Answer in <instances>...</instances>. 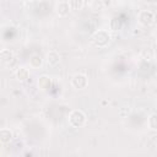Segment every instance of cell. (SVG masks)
I'll use <instances>...</instances> for the list:
<instances>
[{
	"instance_id": "obj_6",
	"label": "cell",
	"mask_w": 157,
	"mask_h": 157,
	"mask_svg": "<svg viewBox=\"0 0 157 157\" xmlns=\"http://www.w3.org/2000/svg\"><path fill=\"white\" fill-rule=\"evenodd\" d=\"M38 87L42 90V91H47L52 87V78L47 75H42L39 76L38 78Z\"/></svg>"
},
{
	"instance_id": "obj_14",
	"label": "cell",
	"mask_w": 157,
	"mask_h": 157,
	"mask_svg": "<svg viewBox=\"0 0 157 157\" xmlns=\"http://www.w3.org/2000/svg\"><path fill=\"white\" fill-rule=\"evenodd\" d=\"M69 5H70V9L71 10H81L85 5V2L82 0H70L69 1Z\"/></svg>"
},
{
	"instance_id": "obj_16",
	"label": "cell",
	"mask_w": 157,
	"mask_h": 157,
	"mask_svg": "<svg viewBox=\"0 0 157 157\" xmlns=\"http://www.w3.org/2000/svg\"><path fill=\"white\" fill-rule=\"evenodd\" d=\"M141 56H142L144 60H151L152 59V54L150 53V50H144L141 53Z\"/></svg>"
},
{
	"instance_id": "obj_10",
	"label": "cell",
	"mask_w": 157,
	"mask_h": 157,
	"mask_svg": "<svg viewBox=\"0 0 157 157\" xmlns=\"http://www.w3.org/2000/svg\"><path fill=\"white\" fill-rule=\"evenodd\" d=\"M11 140H12V131L10 129H6V128L1 129L0 130V141L2 144H7Z\"/></svg>"
},
{
	"instance_id": "obj_15",
	"label": "cell",
	"mask_w": 157,
	"mask_h": 157,
	"mask_svg": "<svg viewBox=\"0 0 157 157\" xmlns=\"http://www.w3.org/2000/svg\"><path fill=\"white\" fill-rule=\"evenodd\" d=\"M105 6V2L101 1V0H94L91 2V9L94 10V11H99V10H103Z\"/></svg>"
},
{
	"instance_id": "obj_5",
	"label": "cell",
	"mask_w": 157,
	"mask_h": 157,
	"mask_svg": "<svg viewBox=\"0 0 157 157\" xmlns=\"http://www.w3.org/2000/svg\"><path fill=\"white\" fill-rule=\"evenodd\" d=\"M60 63V54L56 50H50L47 54V64L48 66H56Z\"/></svg>"
},
{
	"instance_id": "obj_13",
	"label": "cell",
	"mask_w": 157,
	"mask_h": 157,
	"mask_svg": "<svg viewBox=\"0 0 157 157\" xmlns=\"http://www.w3.org/2000/svg\"><path fill=\"white\" fill-rule=\"evenodd\" d=\"M120 27H121V22H120V18L119 17H113L109 21V28H110V31H118V29H120Z\"/></svg>"
},
{
	"instance_id": "obj_7",
	"label": "cell",
	"mask_w": 157,
	"mask_h": 157,
	"mask_svg": "<svg viewBox=\"0 0 157 157\" xmlns=\"http://www.w3.org/2000/svg\"><path fill=\"white\" fill-rule=\"evenodd\" d=\"M0 59H1V61L4 64H9L10 65L15 59L13 58V53L11 50H9V49H2L0 52Z\"/></svg>"
},
{
	"instance_id": "obj_2",
	"label": "cell",
	"mask_w": 157,
	"mask_h": 157,
	"mask_svg": "<svg viewBox=\"0 0 157 157\" xmlns=\"http://www.w3.org/2000/svg\"><path fill=\"white\" fill-rule=\"evenodd\" d=\"M91 40L96 47H105L110 40V34L108 31L98 29L92 34Z\"/></svg>"
},
{
	"instance_id": "obj_1",
	"label": "cell",
	"mask_w": 157,
	"mask_h": 157,
	"mask_svg": "<svg viewBox=\"0 0 157 157\" xmlns=\"http://www.w3.org/2000/svg\"><path fill=\"white\" fill-rule=\"evenodd\" d=\"M87 117L86 114L80 109H74L69 114V124L72 128H81L86 124Z\"/></svg>"
},
{
	"instance_id": "obj_9",
	"label": "cell",
	"mask_w": 157,
	"mask_h": 157,
	"mask_svg": "<svg viewBox=\"0 0 157 157\" xmlns=\"http://www.w3.org/2000/svg\"><path fill=\"white\" fill-rule=\"evenodd\" d=\"M16 77H17V80L21 81V82L27 81V80L29 78V71H28V69H26V67H23V66L17 67V70H16Z\"/></svg>"
},
{
	"instance_id": "obj_12",
	"label": "cell",
	"mask_w": 157,
	"mask_h": 157,
	"mask_svg": "<svg viewBox=\"0 0 157 157\" xmlns=\"http://www.w3.org/2000/svg\"><path fill=\"white\" fill-rule=\"evenodd\" d=\"M147 125L151 130H157V113H153L147 119Z\"/></svg>"
},
{
	"instance_id": "obj_11",
	"label": "cell",
	"mask_w": 157,
	"mask_h": 157,
	"mask_svg": "<svg viewBox=\"0 0 157 157\" xmlns=\"http://www.w3.org/2000/svg\"><path fill=\"white\" fill-rule=\"evenodd\" d=\"M43 64V59L39 54H33L31 58H29V65L33 67V69H39Z\"/></svg>"
},
{
	"instance_id": "obj_8",
	"label": "cell",
	"mask_w": 157,
	"mask_h": 157,
	"mask_svg": "<svg viewBox=\"0 0 157 157\" xmlns=\"http://www.w3.org/2000/svg\"><path fill=\"white\" fill-rule=\"evenodd\" d=\"M70 5H69V1H60L58 5H56V12L59 16H66L70 11Z\"/></svg>"
},
{
	"instance_id": "obj_3",
	"label": "cell",
	"mask_w": 157,
	"mask_h": 157,
	"mask_svg": "<svg viewBox=\"0 0 157 157\" xmlns=\"http://www.w3.org/2000/svg\"><path fill=\"white\" fill-rule=\"evenodd\" d=\"M71 85L74 88H77V90H83L87 87L88 85V78L86 75L83 74H75L71 78Z\"/></svg>"
},
{
	"instance_id": "obj_4",
	"label": "cell",
	"mask_w": 157,
	"mask_h": 157,
	"mask_svg": "<svg viewBox=\"0 0 157 157\" xmlns=\"http://www.w3.org/2000/svg\"><path fill=\"white\" fill-rule=\"evenodd\" d=\"M137 20L141 25L144 26H150L153 21H155V13L150 10H141L139 12V16H137Z\"/></svg>"
}]
</instances>
